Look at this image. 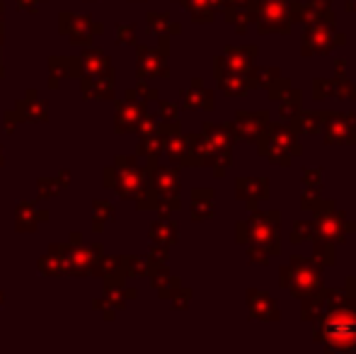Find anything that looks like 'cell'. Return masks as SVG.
Listing matches in <instances>:
<instances>
[{
	"label": "cell",
	"instance_id": "cell-1",
	"mask_svg": "<svg viewBox=\"0 0 356 354\" xmlns=\"http://www.w3.org/2000/svg\"><path fill=\"white\" fill-rule=\"evenodd\" d=\"M325 311L318 318L320 325L315 340L323 342L330 352H352L356 350V308L354 301L342 291L327 289L323 291Z\"/></svg>",
	"mask_w": 356,
	"mask_h": 354
},
{
	"label": "cell",
	"instance_id": "cell-2",
	"mask_svg": "<svg viewBox=\"0 0 356 354\" xmlns=\"http://www.w3.org/2000/svg\"><path fill=\"white\" fill-rule=\"evenodd\" d=\"M282 287L289 289L296 298L313 296L323 289V265L315 260H303L293 255L289 267H282Z\"/></svg>",
	"mask_w": 356,
	"mask_h": 354
},
{
	"label": "cell",
	"instance_id": "cell-3",
	"mask_svg": "<svg viewBox=\"0 0 356 354\" xmlns=\"http://www.w3.org/2000/svg\"><path fill=\"white\" fill-rule=\"evenodd\" d=\"M277 228H279V211H269V214L257 211L248 223H240L238 236L240 243H250L252 248H259V250H264L269 255V252H279Z\"/></svg>",
	"mask_w": 356,
	"mask_h": 354
},
{
	"label": "cell",
	"instance_id": "cell-4",
	"mask_svg": "<svg viewBox=\"0 0 356 354\" xmlns=\"http://www.w3.org/2000/svg\"><path fill=\"white\" fill-rule=\"evenodd\" d=\"M257 143L259 156L279 163V166H291V158L300 153L298 143H296V134L289 127H277V124H269L262 136L257 138Z\"/></svg>",
	"mask_w": 356,
	"mask_h": 354
},
{
	"label": "cell",
	"instance_id": "cell-5",
	"mask_svg": "<svg viewBox=\"0 0 356 354\" xmlns=\"http://www.w3.org/2000/svg\"><path fill=\"white\" fill-rule=\"evenodd\" d=\"M252 19L257 22L259 32L267 34H286L291 32V0H252L250 3Z\"/></svg>",
	"mask_w": 356,
	"mask_h": 354
},
{
	"label": "cell",
	"instance_id": "cell-6",
	"mask_svg": "<svg viewBox=\"0 0 356 354\" xmlns=\"http://www.w3.org/2000/svg\"><path fill=\"white\" fill-rule=\"evenodd\" d=\"M332 24L334 22H330V19H318V22L305 24L300 51H303L305 56H315V54H327L330 49H334L337 44H344V34L334 32Z\"/></svg>",
	"mask_w": 356,
	"mask_h": 354
},
{
	"label": "cell",
	"instance_id": "cell-7",
	"mask_svg": "<svg viewBox=\"0 0 356 354\" xmlns=\"http://www.w3.org/2000/svg\"><path fill=\"white\" fill-rule=\"evenodd\" d=\"M318 216H315L313 226H315V238H323V241L330 243H344L347 241V233L356 231V223L344 221V216L332 211V202L325 204V211L323 209H315Z\"/></svg>",
	"mask_w": 356,
	"mask_h": 354
},
{
	"label": "cell",
	"instance_id": "cell-8",
	"mask_svg": "<svg viewBox=\"0 0 356 354\" xmlns=\"http://www.w3.org/2000/svg\"><path fill=\"white\" fill-rule=\"evenodd\" d=\"M325 143H356V127H354V114L352 112H330L325 114Z\"/></svg>",
	"mask_w": 356,
	"mask_h": 354
},
{
	"label": "cell",
	"instance_id": "cell-9",
	"mask_svg": "<svg viewBox=\"0 0 356 354\" xmlns=\"http://www.w3.org/2000/svg\"><path fill=\"white\" fill-rule=\"evenodd\" d=\"M269 127V114L267 112H254V114H238V122L233 124L235 138H245V141H257Z\"/></svg>",
	"mask_w": 356,
	"mask_h": 354
},
{
	"label": "cell",
	"instance_id": "cell-10",
	"mask_svg": "<svg viewBox=\"0 0 356 354\" xmlns=\"http://www.w3.org/2000/svg\"><path fill=\"white\" fill-rule=\"evenodd\" d=\"M257 49H228L223 58H218V66H225L228 73H252Z\"/></svg>",
	"mask_w": 356,
	"mask_h": 354
},
{
	"label": "cell",
	"instance_id": "cell-11",
	"mask_svg": "<svg viewBox=\"0 0 356 354\" xmlns=\"http://www.w3.org/2000/svg\"><path fill=\"white\" fill-rule=\"evenodd\" d=\"M248 303H250V313H252V318H257V321H279V308H277V303L272 301L269 293L250 289Z\"/></svg>",
	"mask_w": 356,
	"mask_h": 354
},
{
	"label": "cell",
	"instance_id": "cell-12",
	"mask_svg": "<svg viewBox=\"0 0 356 354\" xmlns=\"http://www.w3.org/2000/svg\"><path fill=\"white\" fill-rule=\"evenodd\" d=\"M354 88L349 81H339V78H334V81H315V99L320 97H354Z\"/></svg>",
	"mask_w": 356,
	"mask_h": 354
},
{
	"label": "cell",
	"instance_id": "cell-13",
	"mask_svg": "<svg viewBox=\"0 0 356 354\" xmlns=\"http://www.w3.org/2000/svg\"><path fill=\"white\" fill-rule=\"evenodd\" d=\"M238 194L240 199H248L250 204H254L257 199H267L269 184L264 177H250V179H238Z\"/></svg>",
	"mask_w": 356,
	"mask_h": 354
},
{
	"label": "cell",
	"instance_id": "cell-14",
	"mask_svg": "<svg viewBox=\"0 0 356 354\" xmlns=\"http://www.w3.org/2000/svg\"><path fill=\"white\" fill-rule=\"evenodd\" d=\"M291 122H296V127L305 134H320L325 127V114L320 112H298Z\"/></svg>",
	"mask_w": 356,
	"mask_h": 354
},
{
	"label": "cell",
	"instance_id": "cell-15",
	"mask_svg": "<svg viewBox=\"0 0 356 354\" xmlns=\"http://www.w3.org/2000/svg\"><path fill=\"white\" fill-rule=\"evenodd\" d=\"M325 311V298H323V289L313 296H305L303 298V308H300V318L303 321H318Z\"/></svg>",
	"mask_w": 356,
	"mask_h": 354
},
{
	"label": "cell",
	"instance_id": "cell-16",
	"mask_svg": "<svg viewBox=\"0 0 356 354\" xmlns=\"http://www.w3.org/2000/svg\"><path fill=\"white\" fill-rule=\"evenodd\" d=\"M313 260L318 265H334V252L330 241H323V238H315V255Z\"/></svg>",
	"mask_w": 356,
	"mask_h": 354
},
{
	"label": "cell",
	"instance_id": "cell-17",
	"mask_svg": "<svg viewBox=\"0 0 356 354\" xmlns=\"http://www.w3.org/2000/svg\"><path fill=\"white\" fill-rule=\"evenodd\" d=\"M300 95L296 92V90H289V97L284 99V104L279 107V114H282V119H286V122H291V119L296 117V114L300 112V104H298Z\"/></svg>",
	"mask_w": 356,
	"mask_h": 354
},
{
	"label": "cell",
	"instance_id": "cell-18",
	"mask_svg": "<svg viewBox=\"0 0 356 354\" xmlns=\"http://www.w3.org/2000/svg\"><path fill=\"white\" fill-rule=\"evenodd\" d=\"M315 238V226L313 223H293L291 228V243H300V241H310Z\"/></svg>",
	"mask_w": 356,
	"mask_h": 354
},
{
	"label": "cell",
	"instance_id": "cell-19",
	"mask_svg": "<svg viewBox=\"0 0 356 354\" xmlns=\"http://www.w3.org/2000/svg\"><path fill=\"white\" fill-rule=\"evenodd\" d=\"M291 90V86H289V81L286 78H274L272 83L267 86V92H269V97L272 99H279L282 95H286Z\"/></svg>",
	"mask_w": 356,
	"mask_h": 354
},
{
	"label": "cell",
	"instance_id": "cell-20",
	"mask_svg": "<svg viewBox=\"0 0 356 354\" xmlns=\"http://www.w3.org/2000/svg\"><path fill=\"white\" fill-rule=\"evenodd\" d=\"M303 179H305V184H308L310 189H318L320 184H323V172L320 170H303Z\"/></svg>",
	"mask_w": 356,
	"mask_h": 354
},
{
	"label": "cell",
	"instance_id": "cell-21",
	"mask_svg": "<svg viewBox=\"0 0 356 354\" xmlns=\"http://www.w3.org/2000/svg\"><path fill=\"white\" fill-rule=\"evenodd\" d=\"M250 262H254V265H269V257L264 250H259V248H250Z\"/></svg>",
	"mask_w": 356,
	"mask_h": 354
},
{
	"label": "cell",
	"instance_id": "cell-22",
	"mask_svg": "<svg viewBox=\"0 0 356 354\" xmlns=\"http://www.w3.org/2000/svg\"><path fill=\"white\" fill-rule=\"evenodd\" d=\"M303 207H308V209H318V207H320L318 197H315V194H305V202H303Z\"/></svg>",
	"mask_w": 356,
	"mask_h": 354
},
{
	"label": "cell",
	"instance_id": "cell-23",
	"mask_svg": "<svg viewBox=\"0 0 356 354\" xmlns=\"http://www.w3.org/2000/svg\"><path fill=\"white\" fill-rule=\"evenodd\" d=\"M220 3H228V8H250V0H220Z\"/></svg>",
	"mask_w": 356,
	"mask_h": 354
},
{
	"label": "cell",
	"instance_id": "cell-24",
	"mask_svg": "<svg viewBox=\"0 0 356 354\" xmlns=\"http://www.w3.org/2000/svg\"><path fill=\"white\" fill-rule=\"evenodd\" d=\"M347 289H349V293H352V296H356V277H352V279H349Z\"/></svg>",
	"mask_w": 356,
	"mask_h": 354
}]
</instances>
